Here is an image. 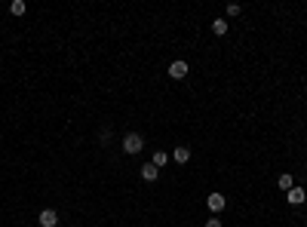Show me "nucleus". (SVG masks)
<instances>
[{
  "instance_id": "obj_10",
  "label": "nucleus",
  "mask_w": 307,
  "mask_h": 227,
  "mask_svg": "<svg viewBox=\"0 0 307 227\" xmlns=\"http://www.w3.org/2000/svg\"><path fill=\"white\" fill-rule=\"evenodd\" d=\"M151 163H154L157 169H163V166L169 163V154H166V151H154V160H151Z\"/></svg>"
},
{
  "instance_id": "obj_4",
  "label": "nucleus",
  "mask_w": 307,
  "mask_h": 227,
  "mask_svg": "<svg viewBox=\"0 0 307 227\" xmlns=\"http://www.w3.org/2000/svg\"><path fill=\"white\" fill-rule=\"evenodd\" d=\"M169 77H172V80H185V77H188V62H172V65H169Z\"/></svg>"
},
{
  "instance_id": "obj_7",
  "label": "nucleus",
  "mask_w": 307,
  "mask_h": 227,
  "mask_svg": "<svg viewBox=\"0 0 307 227\" xmlns=\"http://www.w3.org/2000/svg\"><path fill=\"white\" fill-rule=\"evenodd\" d=\"M172 160H175L178 166L190 163V147H175V151H172Z\"/></svg>"
},
{
  "instance_id": "obj_12",
  "label": "nucleus",
  "mask_w": 307,
  "mask_h": 227,
  "mask_svg": "<svg viewBox=\"0 0 307 227\" xmlns=\"http://www.w3.org/2000/svg\"><path fill=\"white\" fill-rule=\"evenodd\" d=\"M240 9H243L240 3H227V16H240Z\"/></svg>"
},
{
  "instance_id": "obj_2",
  "label": "nucleus",
  "mask_w": 307,
  "mask_h": 227,
  "mask_svg": "<svg viewBox=\"0 0 307 227\" xmlns=\"http://www.w3.org/2000/svg\"><path fill=\"white\" fill-rule=\"evenodd\" d=\"M206 206H209V212H212V215H218V212L227 206V197L215 190V194H209V197H206Z\"/></svg>"
},
{
  "instance_id": "obj_5",
  "label": "nucleus",
  "mask_w": 307,
  "mask_h": 227,
  "mask_svg": "<svg viewBox=\"0 0 307 227\" xmlns=\"http://www.w3.org/2000/svg\"><path fill=\"white\" fill-rule=\"evenodd\" d=\"M139 172H142V178H144V181H157V178H160V169H157L154 163H144V166L139 169Z\"/></svg>"
},
{
  "instance_id": "obj_1",
  "label": "nucleus",
  "mask_w": 307,
  "mask_h": 227,
  "mask_svg": "<svg viewBox=\"0 0 307 227\" xmlns=\"http://www.w3.org/2000/svg\"><path fill=\"white\" fill-rule=\"evenodd\" d=\"M142 151H144V135L142 132H129L126 138H123V154L135 157V154H142Z\"/></svg>"
},
{
  "instance_id": "obj_3",
  "label": "nucleus",
  "mask_w": 307,
  "mask_h": 227,
  "mask_svg": "<svg viewBox=\"0 0 307 227\" xmlns=\"http://www.w3.org/2000/svg\"><path fill=\"white\" fill-rule=\"evenodd\" d=\"M37 221H40V227H59V212L55 209H43Z\"/></svg>"
},
{
  "instance_id": "obj_8",
  "label": "nucleus",
  "mask_w": 307,
  "mask_h": 227,
  "mask_svg": "<svg viewBox=\"0 0 307 227\" xmlns=\"http://www.w3.org/2000/svg\"><path fill=\"white\" fill-rule=\"evenodd\" d=\"M277 187H280V190H286V194H289V190L295 187V178H292L289 172H283V175L277 178Z\"/></svg>"
},
{
  "instance_id": "obj_6",
  "label": "nucleus",
  "mask_w": 307,
  "mask_h": 227,
  "mask_svg": "<svg viewBox=\"0 0 307 227\" xmlns=\"http://www.w3.org/2000/svg\"><path fill=\"white\" fill-rule=\"evenodd\" d=\"M286 200L292 203V206H301V203L307 200V194H304V187H292L289 194H286Z\"/></svg>"
},
{
  "instance_id": "obj_13",
  "label": "nucleus",
  "mask_w": 307,
  "mask_h": 227,
  "mask_svg": "<svg viewBox=\"0 0 307 227\" xmlns=\"http://www.w3.org/2000/svg\"><path fill=\"white\" fill-rule=\"evenodd\" d=\"M206 227H221V218H218V215H212V218L206 221Z\"/></svg>"
},
{
  "instance_id": "obj_9",
  "label": "nucleus",
  "mask_w": 307,
  "mask_h": 227,
  "mask_svg": "<svg viewBox=\"0 0 307 227\" xmlns=\"http://www.w3.org/2000/svg\"><path fill=\"white\" fill-rule=\"evenodd\" d=\"M212 34L224 37V34H227V19H215V22H212Z\"/></svg>"
},
{
  "instance_id": "obj_11",
  "label": "nucleus",
  "mask_w": 307,
  "mask_h": 227,
  "mask_svg": "<svg viewBox=\"0 0 307 227\" xmlns=\"http://www.w3.org/2000/svg\"><path fill=\"white\" fill-rule=\"evenodd\" d=\"M25 0H13V3H9V13H13V16H25Z\"/></svg>"
}]
</instances>
